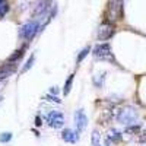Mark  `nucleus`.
I'll list each match as a JSON object with an SVG mask.
<instances>
[{"mask_svg": "<svg viewBox=\"0 0 146 146\" xmlns=\"http://www.w3.org/2000/svg\"><path fill=\"white\" fill-rule=\"evenodd\" d=\"M137 118H139V114L133 107H124V108H121L117 111V120L121 124H126V126L135 124L137 121Z\"/></svg>", "mask_w": 146, "mask_h": 146, "instance_id": "f257e3e1", "label": "nucleus"}, {"mask_svg": "<svg viewBox=\"0 0 146 146\" xmlns=\"http://www.w3.org/2000/svg\"><path fill=\"white\" fill-rule=\"evenodd\" d=\"M40 22L38 21H29L25 25H22L19 29V36L23 40H31L34 38V35L40 31Z\"/></svg>", "mask_w": 146, "mask_h": 146, "instance_id": "f03ea898", "label": "nucleus"}, {"mask_svg": "<svg viewBox=\"0 0 146 146\" xmlns=\"http://www.w3.org/2000/svg\"><path fill=\"white\" fill-rule=\"evenodd\" d=\"M92 54H94L95 58H98V60H108V62H114V57H113V53H111V47H110L108 42H102V44L95 45Z\"/></svg>", "mask_w": 146, "mask_h": 146, "instance_id": "7ed1b4c3", "label": "nucleus"}, {"mask_svg": "<svg viewBox=\"0 0 146 146\" xmlns=\"http://www.w3.org/2000/svg\"><path fill=\"white\" fill-rule=\"evenodd\" d=\"M45 121H47V124L50 127L60 129L64 124V115H63V113H60V111H51V113H48L45 115Z\"/></svg>", "mask_w": 146, "mask_h": 146, "instance_id": "20e7f679", "label": "nucleus"}, {"mask_svg": "<svg viewBox=\"0 0 146 146\" xmlns=\"http://www.w3.org/2000/svg\"><path fill=\"white\" fill-rule=\"evenodd\" d=\"M123 16V3L121 2H110L108 3V18L110 21H117Z\"/></svg>", "mask_w": 146, "mask_h": 146, "instance_id": "39448f33", "label": "nucleus"}, {"mask_svg": "<svg viewBox=\"0 0 146 146\" xmlns=\"http://www.w3.org/2000/svg\"><path fill=\"white\" fill-rule=\"evenodd\" d=\"M113 35H114V27L110 22H104L102 25H100L98 34H96V36H98L100 41H107V40L111 38Z\"/></svg>", "mask_w": 146, "mask_h": 146, "instance_id": "423d86ee", "label": "nucleus"}, {"mask_svg": "<svg viewBox=\"0 0 146 146\" xmlns=\"http://www.w3.org/2000/svg\"><path fill=\"white\" fill-rule=\"evenodd\" d=\"M75 121H76V127H78V133L83 131L85 129H86L88 126V117L86 114L83 113V110H78V111L75 113Z\"/></svg>", "mask_w": 146, "mask_h": 146, "instance_id": "0eeeda50", "label": "nucleus"}, {"mask_svg": "<svg viewBox=\"0 0 146 146\" xmlns=\"http://www.w3.org/2000/svg\"><path fill=\"white\" fill-rule=\"evenodd\" d=\"M50 7H53L50 2H38V3L34 6V9H32V18L47 15V12H48V9H50Z\"/></svg>", "mask_w": 146, "mask_h": 146, "instance_id": "6e6552de", "label": "nucleus"}, {"mask_svg": "<svg viewBox=\"0 0 146 146\" xmlns=\"http://www.w3.org/2000/svg\"><path fill=\"white\" fill-rule=\"evenodd\" d=\"M62 139L67 143H76L79 139V133L76 130H72V129H64L62 131Z\"/></svg>", "mask_w": 146, "mask_h": 146, "instance_id": "1a4fd4ad", "label": "nucleus"}, {"mask_svg": "<svg viewBox=\"0 0 146 146\" xmlns=\"http://www.w3.org/2000/svg\"><path fill=\"white\" fill-rule=\"evenodd\" d=\"M16 70H18V64H16V63H10V62H7V63H5V64L0 66V75L9 76L10 73H13V72H16Z\"/></svg>", "mask_w": 146, "mask_h": 146, "instance_id": "9d476101", "label": "nucleus"}, {"mask_svg": "<svg viewBox=\"0 0 146 146\" xmlns=\"http://www.w3.org/2000/svg\"><path fill=\"white\" fill-rule=\"evenodd\" d=\"M121 133L118 131V130H115V129H110V131H108V136H107V139L110 140V142H114V143H118V142H121Z\"/></svg>", "mask_w": 146, "mask_h": 146, "instance_id": "9b49d317", "label": "nucleus"}, {"mask_svg": "<svg viewBox=\"0 0 146 146\" xmlns=\"http://www.w3.org/2000/svg\"><path fill=\"white\" fill-rule=\"evenodd\" d=\"M23 51H25V48H21V50H16L12 56H9V58H7V62H10V63H15L16 60H19L22 56H23Z\"/></svg>", "mask_w": 146, "mask_h": 146, "instance_id": "f8f14e48", "label": "nucleus"}, {"mask_svg": "<svg viewBox=\"0 0 146 146\" xmlns=\"http://www.w3.org/2000/svg\"><path fill=\"white\" fill-rule=\"evenodd\" d=\"M73 79H75V75H72L67 78V80H66V83H64V89H63V94L64 95H69V92H70V89H72V85H73Z\"/></svg>", "mask_w": 146, "mask_h": 146, "instance_id": "ddd939ff", "label": "nucleus"}, {"mask_svg": "<svg viewBox=\"0 0 146 146\" xmlns=\"http://www.w3.org/2000/svg\"><path fill=\"white\" fill-rule=\"evenodd\" d=\"M34 62H35V56L32 54V56H29V58L27 60V63L23 64V67H22V70H21V72H22V73L28 72V70H29V69H31V67L34 66Z\"/></svg>", "mask_w": 146, "mask_h": 146, "instance_id": "4468645a", "label": "nucleus"}, {"mask_svg": "<svg viewBox=\"0 0 146 146\" xmlns=\"http://www.w3.org/2000/svg\"><path fill=\"white\" fill-rule=\"evenodd\" d=\"M9 10V3L5 2V0H0V18L5 16Z\"/></svg>", "mask_w": 146, "mask_h": 146, "instance_id": "2eb2a0df", "label": "nucleus"}, {"mask_svg": "<svg viewBox=\"0 0 146 146\" xmlns=\"http://www.w3.org/2000/svg\"><path fill=\"white\" fill-rule=\"evenodd\" d=\"M100 140H101V136L98 131H92V137H91V142H92V146H100Z\"/></svg>", "mask_w": 146, "mask_h": 146, "instance_id": "dca6fc26", "label": "nucleus"}, {"mask_svg": "<svg viewBox=\"0 0 146 146\" xmlns=\"http://www.w3.org/2000/svg\"><path fill=\"white\" fill-rule=\"evenodd\" d=\"M89 50H91V48H89V47H85V48H83V50H82V51L79 53V56H78V60H76V62H78V63H80V62H82V60H83L85 57H86V56H88V53H89Z\"/></svg>", "mask_w": 146, "mask_h": 146, "instance_id": "f3484780", "label": "nucleus"}, {"mask_svg": "<svg viewBox=\"0 0 146 146\" xmlns=\"http://www.w3.org/2000/svg\"><path fill=\"white\" fill-rule=\"evenodd\" d=\"M104 79H105V73H102V75H100V76H94V83H95V86H102Z\"/></svg>", "mask_w": 146, "mask_h": 146, "instance_id": "a211bd4d", "label": "nucleus"}, {"mask_svg": "<svg viewBox=\"0 0 146 146\" xmlns=\"http://www.w3.org/2000/svg\"><path fill=\"white\" fill-rule=\"evenodd\" d=\"M10 139H12V133H9V131H5L0 135V142L2 143H7Z\"/></svg>", "mask_w": 146, "mask_h": 146, "instance_id": "6ab92c4d", "label": "nucleus"}, {"mask_svg": "<svg viewBox=\"0 0 146 146\" xmlns=\"http://www.w3.org/2000/svg\"><path fill=\"white\" fill-rule=\"evenodd\" d=\"M139 130H140V126H139V124H136V126H130V127L126 129L127 133H137Z\"/></svg>", "mask_w": 146, "mask_h": 146, "instance_id": "aec40b11", "label": "nucleus"}, {"mask_svg": "<svg viewBox=\"0 0 146 146\" xmlns=\"http://www.w3.org/2000/svg\"><path fill=\"white\" fill-rule=\"evenodd\" d=\"M45 100H47V101H51V102H56V104H60V102H62V100H58L57 96H53V95H47Z\"/></svg>", "mask_w": 146, "mask_h": 146, "instance_id": "412c9836", "label": "nucleus"}, {"mask_svg": "<svg viewBox=\"0 0 146 146\" xmlns=\"http://www.w3.org/2000/svg\"><path fill=\"white\" fill-rule=\"evenodd\" d=\"M35 124L36 126H41L42 123H41V117H35Z\"/></svg>", "mask_w": 146, "mask_h": 146, "instance_id": "4be33fe9", "label": "nucleus"}, {"mask_svg": "<svg viewBox=\"0 0 146 146\" xmlns=\"http://www.w3.org/2000/svg\"><path fill=\"white\" fill-rule=\"evenodd\" d=\"M57 92H58L57 86H53V89H51V94H57Z\"/></svg>", "mask_w": 146, "mask_h": 146, "instance_id": "5701e85b", "label": "nucleus"}]
</instances>
